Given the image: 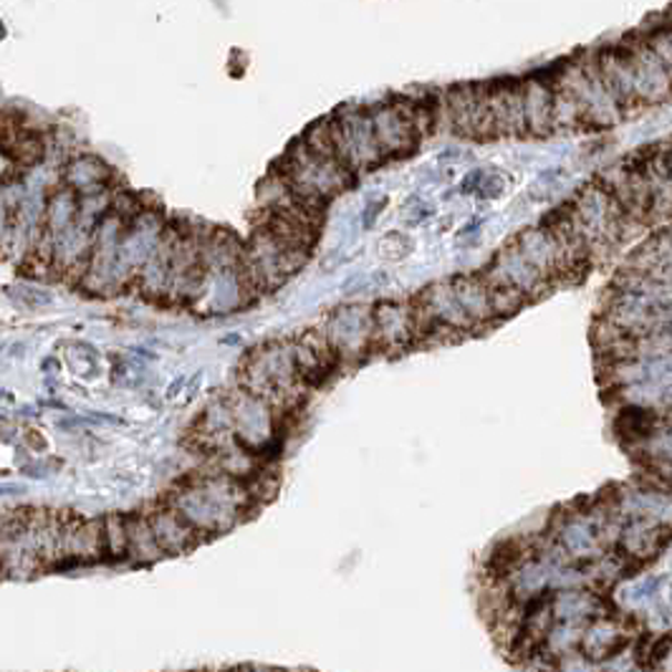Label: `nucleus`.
<instances>
[{"instance_id":"nucleus-3","label":"nucleus","mask_w":672,"mask_h":672,"mask_svg":"<svg viewBox=\"0 0 672 672\" xmlns=\"http://www.w3.org/2000/svg\"><path fill=\"white\" fill-rule=\"evenodd\" d=\"M380 250L384 258H392V261H400V258L410 256L415 250V240L410 236H402V232H390L380 240Z\"/></svg>"},{"instance_id":"nucleus-4","label":"nucleus","mask_w":672,"mask_h":672,"mask_svg":"<svg viewBox=\"0 0 672 672\" xmlns=\"http://www.w3.org/2000/svg\"><path fill=\"white\" fill-rule=\"evenodd\" d=\"M382 205H384V203H378V205H370V208H366V220H364V228H370V226H372V223H374V215H378V213H374V210H380V208H382Z\"/></svg>"},{"instance_id":"nucleus-1","label":"nucleus","mask_w":672,"mask_h":672,"mask_svg":"<svg viewBox=\"0 0 672 672\" xmlns=\"http://www.w3.org/2000/svg\"><path fill=\"white\" fill-rule=\"evenodd\" d=\"M152 531H155L159 546H163L165 554L173 551H187L197 544V526H193L187 518L183 516V510H163V514H155L149 518Z\"/></svg>"},{"instance_id":"nucleus-2","label":"nucleus","mask_w":672,"mask_h":672,"mask_svg":"<svg viewBox=\"0 0 672 672\" xmlns=\"http://www.w3.org/2000/svg\"><path fill=\"white\" fill-rule=\"evenodd\" d=\"M106 175L110 173H106V167L99 163V159L82 157V159H76V163H71L66 180L71 187H74V190H79L82 195H94L96 187H102V183L106 180Z\"/></svg>"}]
</instances>
